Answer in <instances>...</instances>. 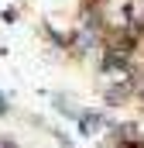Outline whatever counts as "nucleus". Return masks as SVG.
Returning <instances> with one entry per match:
<instances>
[{"label":"nucleus","instance_id":"obj_1","mask_svg":"<svg viewBox=\"0 0 144 148\" xmlns=\"http://www.w3.org/2000/svg\"><path fill=\"white\" fill-rule=\"evenodd\" d=\"M75 121H79L82 134H96V127L103 124V114H100V110H82L79 117H75Z\"/></svg>","mask_w":144,"mask_h":148},{"label":"nucleus","instance_id":"obj_2","mask_svg":"<svg viewBox=\"0 0 144 148\" xmlns=\"http://www.w3.org/2000/svg\"><path fill=\"white\" fill-rule=\"evenodd\" d=\"M0 148H17V145H14V138H3V141H0Z\"/></svg>","mask_w":144,"mask_h":148},{"label":"nucleus","instance_id":"obj_3","mask_svg":"<svg viewBox=\"0 0 144 148\" xmlns=\"http://www.w3.org/2000/svg\"><path fill=\"white\" fill-rule=\"evenodd\" d=\"M0 114H7V100L3 97H0Z\"/></svg>","mask_w":144,"mask_h":148}]
</instances>
